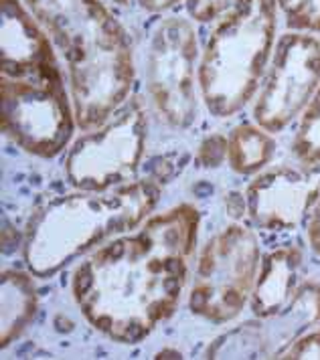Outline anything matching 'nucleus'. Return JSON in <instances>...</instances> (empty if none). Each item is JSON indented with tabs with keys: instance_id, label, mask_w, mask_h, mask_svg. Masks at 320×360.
<instances>
[{
	"instance_id": "nucleus-8",
	"label": "nucleus",
	"mask_w": 320,
	"mask_h": 360,
	"mask_svg": "<svg viewBox=\"0 0 320 360\" xmlns=\"http://www.w3.org/2000/svg\"><path fill=\"white\" fill-rule=\"evenodd\" d=\"M148 101L175 130L192 126L199 103V45L191 20L171 17L154 29L146 55Z\"/></svg>"
},
{
	"instance_id": "nucleus-3",
	"label": "nucleus",
	"mask_w": 320,
	"mask_h": 360,
	"mask_svg": "<svg viewBox=\"0 0 320 360\" xmlns=\"http://www.w3.org/2000/svg\"><path fill=\"white\" fill-rule=\"evenodd\" d=\"M61 53L83 131L99 128L128 99L132 45L104 0H23Z\"/></svg>"
},
{
	"instance_id": "nucleus-19",
	"label": "nucleus",
	"mask_w": 320,
	"mask_h": 360,
	"mask_svg": "<svg viewBox=\"0 0 320 360\" xmlns=\"http://www.w3.org/2000/svg\"><path fill=\"white\" fill-rule=\"evenodd\" d=\"M138 2H140V6H144L150 13H162V11L173 8L180 0H138Z\"/></svg>"
},
{
	"instance_id": "nucleus-13",
	"label": "nucleus",
	"mask_w": 320,
	"mask_h": 360,
	"mask_svg": "<svg viewBox=\"0 0 320 360\" xmlns=\"http://www.w3.org/2000/svg\"><path fill=\"white\" fill-rule=\"evenodd\" d=\"M276 142L272 134L259 126H238L227 140L229 164L240 174H256L272 162Z\"/></svg>"
},
{
	"instance_id": "nucleus-11",
	"label": "nucleus",
	"mask_w": 320,
	"mask_h": 360,
	"mask_svg": "<svg viewBox=\"0 0 320 360\" xmlns=\"http://www.w3.org/2000/svg\"><path fill=\"white\" fill-rule=\"evenodd\" d=\"M304 257L296 247H280L259 259L254 292L250 297L257 318L282 316L302 288Z\"/></svg>"
},
{
	"instance_id": "nucleus-1",
	"label": "nucleus",
	"mask_w": 320,
	"mask_h": 360,
	"mask_svg": "<svg viewBox=\"0 0 320 360\" xmlns=\"http://www.w3.org/2000/svg\"><path fill=\"white\" fill-rule=\"evenodd\" d=\"M197 235L199 211L176 205L87 255L71 279L85 320L116 342L144 340L178 306Z\"/></svg>"
},
{
	"instance_id": "nucleus-7",
	"label": "nucleus",
	"mask_w": 320,
	"mask_h": 360,
	"mask_svg": "<svg viewBox=\"0 0 320 360\" xmlns=\"http://www.w3.org/2000/svg\"><path fill=\"white\" fill-rule=\"evenodd\" d=\"M148 115L138 98L126 99L99 128L85 131L71 148L65 170L80 191H110L136 174L144 156Z\"/></svg>"
},
{
	"instance_id": "nucleus-5",
	"label": "nucleus",
	"mask_w": 320,
	"mask_h": 360,
	"mask_svg": "<svg viewBox=\"0 0 320 360\" xmlns=\"http://www.w3.org/2000/svg\"><path fill=\"white\" fill-rule=\"evenodd\" d=\"M276 25V0H238L213 29L199 59V91L215 117L235 115L257 94Z\"/></svg>"
},
{
	"instance_id": "nucleus-17",
	"label": "nucleus",
	"mask_w": 320,
	"mask_h": 360,
	"mask_svg": "<svg viewBox=\"0 0 320 360\" xmlns=\"http://www.w3.org/2000/svg\"><path fill=\"white\" fill-rule=\"evenodd\" d=\"M238 0H187V13L192 20L211 22L223 17Z\"/></svg>"
},
{
	"instance_id": "nucleus-20",
	"label": "nucleus",
	"mask_w": 320,
	"mask_h": 360,
	"mask_svg": "<svg viewBox=\"0 0 320 360\" xmlns=\"http://www.w3.org/2000/svg\"><path fill=\"white\" fill-rule=\"evenodd\" d=\"M113 2H118V4H124V2H128V0H113Z\"/></svg>"
},
{
	"instance_id": "nucleus-12",
	"label": "nucleus",
	"mask_w": 320,
	"mask_h": 360,
	"mask_svg": "<svg viewBox=\"0 0 320 360\" xmlns=\"http://www.w3.org/2000/svg\"><path fill=\"white\" fill-rule=\"evenodd\" d=\"M37 308V297L31 279L20 271L2 274V346L15 340L31 322Z\"/></svg>"
},
{
	"instance_id": "nucleus-10",
	"label": "nucleus",
	"mask_w": 320,
	"mask_h": 360,
	"mask_svg": "<svg viewBox=\"0 0 320 360\" xmlns=\"http://www.w3.org/2000/svg\"><path fill=\"white\" fill-rule=\"evenodd\" d=\"M319 193V166L276 164L252 180L245 207L257 227L292 231L304 223Z\"/></svg>"
},
{
	"instance_id": "nucleus-4",
	"label": "nucleus",
	"mask_w": 320,
	"mask_h": 360,
	"mask_svg": "<svg viewBox=\"0 0 320 360\" xmlns=\"http://www.w3.org/2000/svg\"><path fill=\"white\" fill-rule=\"evenodd\" d=\"M160 197L152 180H134L110 191H83L49 202L27 231L25 259L35 276L49 278L90 249L136 229Z\"/></svg>"
},
{
	"instance_id": "nucleus-16",
	"label": "nucleus",
	"mask_w": 320,
	"mask_h": 360,
	"mask_svg": "<svg viewBox=\"0 0 320 360\" xmlns=\"http://www.w3.org/2000/svg\"><path fill=\"white\" fill-rule=\"evenodd\" d=\"M278 359H320V322L306 328L304 332L286 346Z\"/></svg>"
},
{
	"instance_id": "nucleus-14",
	"label": "nucleus",
	"mask_w": 320,
	"mask_h": 360,
	"mask_svg": "<svg viewBox=\"0 0 320 360\" xmlns=\"http://www.w3.org/2000/svg\"><path fill=\"white\" fill-rule=\"evenodd\" d=\"M292 154L304 166H320V87L300 114Z\"/></svg>"
},
{
	"instance_id": "nucleus-2",
	"label": "nucleus",
	"mask_w": 320,
	"mask_h": 360,
	"mask_svg": "<svg viewBox=\"0 0 320 360\" xmlns=\"http://www.w3.org/2000/svg\"><path fill=\"white\" fill-rule=\"evenodd\" d=\"M0 15L2 130L25 152L53 158L78 126L57 49L25 2L2 0Z\"/></svg>"
},
{
	"instance_id": "nucleus-15",
	"label": "nucleus",
	"mask_w": 320,
	"mask_h": 360,
	"mask_svg": "<svg viewBox=\"0 0 320 360\" xmlns=\"http://www.w3.org/2000/svg\"><path fill=\"white\" fill-rule=\"evenodd\" d=\"M276 4L292 31L320 39V0H276Z\"/></svg>"
},
{
	"instance_id": "nucleus-9",
	"label": "nucleus",
	"mask_w": 320,
	"mask_h": 360,
	"mask_svg": "<svg viewBox=\"0 0 320 360\" xmlns=\"http://www.w3.org/2000/svg\"><path fill=\"white\" fill-rule=\"evenodd\" d=\"M319 87V37L298 31L282 34L257 89L254 103L256 124L270 134L288 128L302 114Z\"/></svg>"
},
{
	"instance_id": "nucleus-18",
	"label": "nucleus",
	"mask_w": 320,
	"mask_h": 360,
	"mask_svg": "<svg viewBox=\"0 0 320 360\" xmlns=\"http://www.w3.org/2000/svg\"><path fill=\"white\" fill-rule=\"evenodd\" d=\"M306 237H308L310 249L320 257V193L306 217Z\"/></svg>"
},
{
	"instance_id": "nucleus-6",
	"label": "nucleus",
	"mask_w": 320,
	"mask_h": 360,
	"mask_svg": "<svg viewBox=\"0 0 320 360\" xmlns=\"http://www.w3.org/2000/svg\"><path fill=\"white\" fill-rule=\"evenodd\" d=\"M259 267L254 231L231 223L209 239L195 267L189 308L211 324L238 318L250 302Z\"/></svg>"
}]
</instances>
